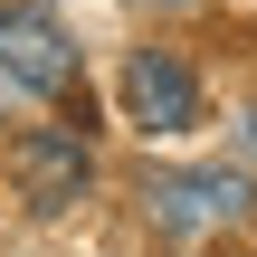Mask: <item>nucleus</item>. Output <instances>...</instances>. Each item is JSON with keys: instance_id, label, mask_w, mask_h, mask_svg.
Segmentation results:
<instances>
[{"instance_id": "f03ea898", "label": "nucleus", "mask_w": 257, "mask_h": 257, "mask_svg": "<svg viewBox=\"0 0 257 257\" xmlns=\"http://www.w3.org/2000/svg\"><path fill=\"white\" fill-rule=\"evenodd\" d=\"M10 181H19V200L29 210H76L86 200V181H95V153H86V134L76 124H38V134H19L10 143Z\"/></svg>"}, {"instance_id": "423d86ee", "label": "nucleus", "mask_w": 257, "mask_h": 257, "mask_svg": "<svg viewBox=\"0 0 257 257\" xmlns=\"http://www.w3.org/2000/svg\"><path fill=\"white\" fill-rule=\"evenodd\" d=\"M143 10H200V0H143Z\"/></svg>"}, {"instance_id": "0eeeda50", "label": "nucleus", "mask_w": 257, "mask_h": 257, "mask_svg": "<svg viewBox=\"0 0 257 257\" xmlns=\"http://www.w3.org/2000/svg\"><path fill=\"white\" fill-rule=\"evenodd\" d=\"M0 19H10V10H0Z\"/></svg>"}, {"instance_id": "7ed1b4c3", "label": "nucleus", "mask_w": 257, "mask_h": 257, "mask_svg": "<svg viewBox=\"0 0 257 257\" xmlns=\"http://www.w3.org/2000/svg\"><path fill=\"white\" fill-rule=\"evenodd\" d=\"M124 124L153 134V143L191 134V124H200V76H191L172 48H134V67H124Z\"/></svg>"}, {"instance_id": "39448f33", "label": "nucleus", "mask_w": 257, "mask_h": 257, "mask_svg": "<svg viewBox=\"0 0 257 257\" xmlns=\"http://www.w3.org/2000/svg\"><path fill=\"white\" fill-rule=\"evenodd\" d=\"M238 143H248V162H257V105H248V114H238Z\"/></svg>"}, {"instance_id": "f257e3e1", "label": "nucleus", "mask_w": 257, "mask_h": 257, "mask_svg": "<svg viewBox=\"0 0 257 257\" xmlns=\"http://www.w3.org/2000/svg\"><path fill=\"white\" fill-rule=\"evenodd\" d=\"M248 200H257L248 162H200V172H153V181H143V210H153V229H172V238L229 229V219H248Z\"/></svg>"}, {"instance_id": "20e7f679", "label": "nucleus", "mask_w": 257, "mask_h": 257, "mask_svg": "<svg viewBox=\"0 0 257 257\" xmlns=\"http://www.w3.org/2000/svg\"><path fill=\"white\" fill-rule=\"evenodd\" d=\"M0 76H19L29 95H67V86H76V48H67V29L38 19V10H10V19H0Z\"/></svg>"}]
</instances>
